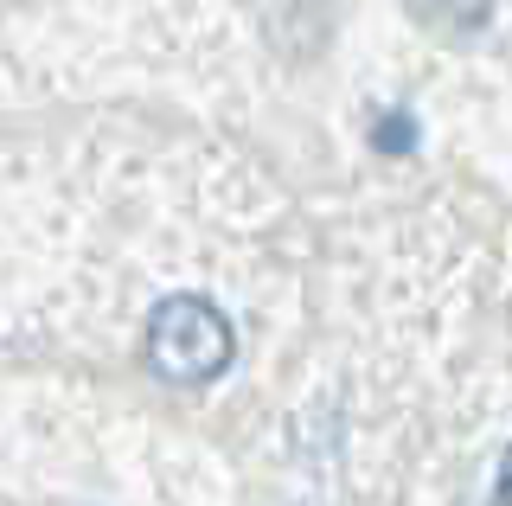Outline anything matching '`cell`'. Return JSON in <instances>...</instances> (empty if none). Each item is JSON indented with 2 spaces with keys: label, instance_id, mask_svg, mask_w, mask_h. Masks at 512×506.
<instances>
[{
  "label": "cell",
  "instance_id": "1",
  "mask_svg": "<svg viewBox=\"0 0 512 506\" xmlns=\"http://www.w3.org/2000/svg\"><path fill=\"white\" fill-rule=\"evenodd\" d=\"M141 353H148V372L160 385L199 391V385H212V378L231 372L237 327L212 295H167V302H154V314H148Z\"/></svg>",
  "mask_w": 512,
  "mask_h": 506
},
{
  "label": "cell",
  "instance_id": "2",
  "mask_svg": "<svg viewBox=\"0 0 512 506\" xmlns=\"http://www.w3.org/2000/svg\"><path fill=\"white\" fill-rule=\"evenodd\" d=\"M416 13H423L436 33H448V39H468V33H480L487 26V13H493V0H410Z\"/></svg>",
  "mask_w": 512,
  "mask_h": 506
},
{
  "label": "cell",
  "instance_id": "3",
  "mask_svg": "<svg viewBox=\"0 0 512 506\" xmlns=\"http://www.w3.org/2000/svg\"><path fill=\"white\" fill-rule=\"evenodd\" d=\"M372 148H378V154H410V148H416V122L404 116V109L378 116V122H372Z\"/></svg>",
  "mask_w": 512,
  "mask_h": 506
},
{
  "label": "cell",
  "instance_id": "4",
  "mask_svg": "<svg viewBox=\"0 0 512 506\" xmlns=\"http://www.w3.org/2000/svg\"><path fill=\"white\" fill-rule=\"evenodd\" d=\"M493 494H500V506H512V449H506V462H500V487H493Z\"/></svg>",
  "mask_w": 512,
  "mask_h": 506
}]
</instances>
